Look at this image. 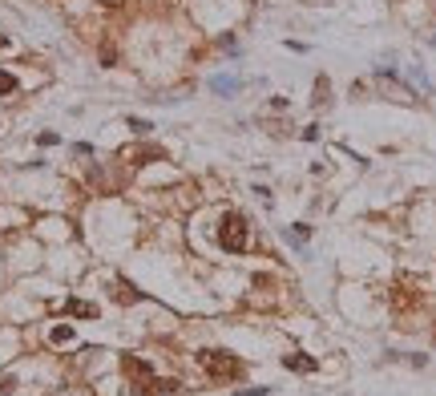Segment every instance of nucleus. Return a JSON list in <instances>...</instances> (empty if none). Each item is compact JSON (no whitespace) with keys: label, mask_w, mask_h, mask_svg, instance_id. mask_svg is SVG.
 Wrapping results in <instances>:
<instances>
[{"label":"nucleus","mask_w":436,"mask_h":396,"mask_svg":"<svg viewBox=\"0 0 436 396\" xmlns=\"http://www.w3.org/2000/svg\"><path fill=\"white\" fill-rule=\"evenodd\" d=\"M287 368H295V372H311L315 360H307V356H287Z\"/></svg>","instance_id":"39448f33"},{"label":"nucleus","mask_w":436,"mask_h":396,"mask_svg":"<svg viewBox=\"0 0 436 396\" xmlns=\"http://www.w3.org/2000/svg\"><path fill=\"white\" fill-rule=\"evenodd\" d=\"M48 340H53V344H69V340H73V328H69V324H61V328L48 331Z\"/></svg>","instance_id":"20e7f679"},{"label":"nucleus","mask_w":436,"mask_h":396,"mask_svg":"<svg viewBox=\"0 0 436 396\" xmlns=\"http://www.w3.org/2000/svg\"><path fill=\"white\" fill-rule=\"evenodd\" d=\"M246 239H251L246 218H242V215H226L223 227H218V243H223L226 251H242V247H246Z\"/></svg>","instance_id":"f257e3e1"},{"label":"nucleus","mask_w":436,"mask_h":396,"mask_svg":"<svg viewBox=\"0 0 436 396\" xmlns=\"http://www.w3.org/2000/svg\"><path fill=\"white\" fill-rule=\"evenodd\" d=\"M113 296L121 299V303H138V291H133L129 283H117V291H113Z\"/></svg>","instance_id":"423d86ee"},{"label":"nucleus","mask_w":436,"mask_h":396,"mask_svg":"<svg viewBox=\"0 0 436 396\" xmlns=\"http://www.w3.org/2000/svg\"><path fill=\"white\" fill-rule=\"evenodd\" d=\"M101 4H121V0H101Z\"/></svg>","instance_id":"6e6552de"},{"label":"nucleus","mask_w":436,"mask_h":396,"mask_svg":"<svg viewBox=\"0 0 436 396\" xmlns=\"http://www.w3.org/2000/svg\"><path fill=\"white\" fill-rule=\"evenodd\" d=\"M0 45H8V37H0Z\"/></svg>","instance_id":"1a4fd4ad"},{"label":"nucleus","mask_w":436,"mask_h":396,"mask_svg":"<svg viewBox=\"0 0 436 396\" xmlns=\"http://www.w3.org/2000/svg\"><path fill=\"white\" fill-rule=\"evenodd\" d=\"M65 308H69L73 315H85V319H93V315H97V308H93V303H85V299H69Z\"/></svg>","instance_id":"7ed1b4c3"},{"label":"nucleus","mask_w":436,"mask_h":396,"mask_svg":"<svg viewBox=\"0 0 436 396\" xmlns=\"http://www.w3.org/2000/svg\"><path fill=\"white\" fill-rule=\"evenodd\" d=\"M13 89H16V77H13V73H4V69H0V98H8Z\"/></svg>","instance_id":"0eeeda50"},{"label":"nucleus","mask_w":436,"mask_h":396,"mask_svg":"<svg viewBox=\"0 0 436 396\" xmlns=\"http://www.w3.org/2000/svg\"><path fill=\"white\" fill-rule=\"evenodd\" d=\"M198 360H202V368H206L210 376H218V380L239 376V360H234L230 352H202Z\"/></svg>","instance_id":"f03ea898"}]
</instances>
